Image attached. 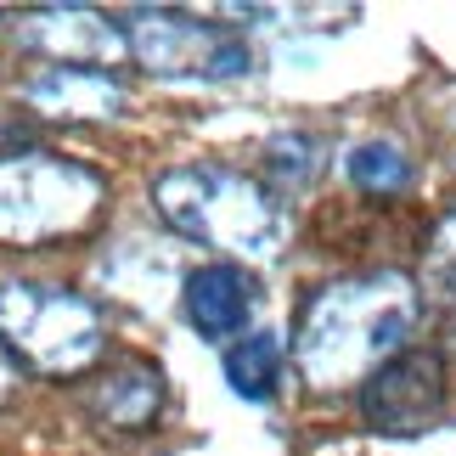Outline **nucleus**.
<instances>
[{"instance_id":"nucleus-10","label":"nucleus","mask_w":456,"mask_h":456,"mask_svg":"<svg viewBox=\"0 0 456 456\" xmlns=\"http://www.w3.org/2000/svg\"><path fill=\"white\" fill-rule=\"evenodd\" d=\"M85 406L108 428H147L164 406V372L152 361H113L102 378L85 383Z\"/></svg>"},{"instance_id":"nucleus-15","label":"nucleus","mask_w":456,"mask_h":456,"mask_svg":"<svg viewBox=\"0 0 456 456\" xmlns=\"http://www.w3.org/2000/svg\"><path fill=\"white\" fill-rule=\"evenodd\" d=\"M0 389H6V344H0Z\"/></svg>"},{"instance_id":"nucleus-7","label":"nucleus","mask_w":456,"mask_h":456,"mask_svg":"<svg viewBox=\"0 0 456 456\" xmlns=\"http://www.w3.org/2000/svg\"><path fill=\"white\" fill-rule=\"evenodd\" d=\"M12 34H17V45L45 51V62H57V68H113V62L130 57L125 23H113V17H102L91 6H40V12H23Z\"/></svg>"},{"instance_id":"nucleus-14","label":"nucleus","mask_w":456,"mask_h":456,"mask_svg":"<svg viewBox=\"0 0 456 456\" xmlns=\"http://www.w3.org/2000/svg\"><path fill=\"white\" fill-rule=\"evenodd\" d=\"M428 276H434V299H440V310H445L451 322H456V215H445L440 237H434Z\"/></svg>"},{"instance_id":"nucleus-2","label":"nucleus","mask_w":456,"mask_h":456,"mask_svg":"<svg viewBox=\"0 0 456 456\" xmlns=\"http://www.w3.org/2000/svg\"><path fill=\"white\" fill-rule=\"evenodd\" d=\"M152 208L181 237L232 254H276L288 237V208L254 175L225 164H181L152 181Z\"/></svg>"},{"instance_id":"nucleus-1","label":"nucleus","mask_w":456,"mask_h":456,"mask_svg":"<svg viewBox=\"0 0 456 456\" xmlns=\"http://www.w3.org/2000/svg\"><path fill=\"white\" fill-rule=\"evenodd\" d=\"M417 322V293L406 276L378 271V276H355V282L327 288L310 305L305 327H299V372L315 383H338L361 366H378L400 355V338Z\"/></svg>"},{"instance_id":"nucleus-11","label":"nucleus","mask_w":456,"mask_h":456,"mask_svg":"<svg viewBox=\"0 0 456 456\" xmlns=\"http://www.w3.org/2000/svg\"><path fill=\"white\" fill-rule=\"evenodd\" d=\"M282 366H288V349L276 332H248V338L225 349V383L242 400H271L276 383H282Z\"/></svg>"},{"instance_id":"nucleus-6","label":"nucleus","mask_w":456,"mask_h":456,"mask_svg":"<svg viewBox=\"0 0 456 456\" xmlns=\"http://www.w3.org/2000/svg\"><path fill=\"white\" fill-rule=\"evenodd\" d=\"M445 355L440 349H400L366 372L361 383V417L378 434H423L428 423H440L445 411Z\"/></svg>"},{"instance_id":"nucleus-8","label":"nucleus","mask_w":456,"mask_h":456,"mask_svg":"<svg viewBox=\"0 0 456 456\" xmlns=\"http://www.w3.org/2000/svg\"><path fill=\"white\" fill-rule=\"evenodd\" d=\"M186 322L198 338L220 344V338H242V327H248L254 315V276L237 265V259H208L186 276Z\"/></svg>"},{"instance_id":"nucleus-5","label":"nucleus","mask_w":456,"mask_h":456,"mask_svg":"<svg viewBox=\"0 0 456 456\" xmlns=\"http://www.w3.org/2000/svg\"><path fill=\"white\" fill-rule=\"evenodd\" d=\"M130 62L164 79H242L254 74V45L237 28L203 23L175 6H142L125 17Z\"/></svg>"},{"instance_id":"nucleus-9","label":"nucleus","mask_w":456,"mask_h":456,"mask_svg":"<svg viewBox=\"0 0 456 456\" xmlns=\"http://www.w3.org/2000/svg\"><path fill=\"white\" fill-rule=\"evenodd\" d=\"M23 102L51 118H113L125 108V85L113 68H34L23 79Z\"/></svg>"},{"instance_id":"nucleus-12","label":"nucleus","mask_w":456,"mask_h":456,"mask_svg":"<svg viewBox=\"0 0 456 456\" xmlns=\"http://www.w3.org/2000/svg\"><path fill=\"white\" fill-rule=\"evenodd\" d=\"M349 181H355L361 191H406L411 186V164H406V152H400L395 142H361L355 152H349Z\"/></svg>"},{"instance_id":"nucleus-4","label":"nucleus","mask_w":456,"mask_h":456,"mask_svg":"<svg viewBox=\"0 0 456 456\" xmlns=\"http://www.w3.org/2000/svg\"><path fill=\"white\" fill-rule=\"evenodd\" d=\"M102 203V181L91 169L51 152H12L0 158V242H40L91 220Z\"/></svg>"},{"instance_id":"nucleus-3","label":"nucleus","mask_w":456,"mask_h":456,"mask_svg":"<svg viewBox=\"0 0 456 456\" xmlns=\"http://www.w3.org/2000/svg\"><path fill=\"white\" fill-rule=\"evenodd\" d=\"M0 344L28 372L68 378L102 355V315L91 299L40 282H0Z\"/></svg>"},{"instance_id":"nucleus-13","label":"nucleus","mask_w":456,"mask_h":456,"mask_svg":"<svg viewBox=\"0 0 456 456\" xmlns=\"http://www.w3.org/2000/svg\"><path fill=\"white\" fill-rule=\"evenodd\" d=\"M322 147L310 142V135H276V142L265 147V158H271V175L282 186H310V175L322 169V158H315Z\"/></svg>"}]
</instances>
